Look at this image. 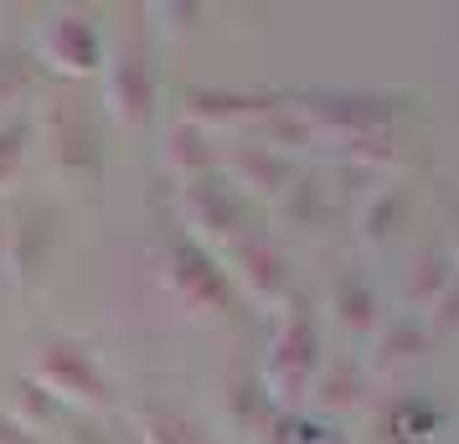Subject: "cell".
<instances>
[{"label": "cell", "instance_id": "1", "mask_svg": "<svg viewBox=\"0 0 459 444\" xmlns=\"http://www.w3.org/2000/svg\"><path fill=\"white\" fill-rule=\"evenodd\" d=\"M320 372V326H315V310L305 295H294V310H290V326L284 336L273 341V387L279 393H305Z\"/></svg>", "mask_w": 459, "mask_h": 444}, {"label": "cell", "instance_id": "2", "mask_svg": "<svg viewBox=\"0 0 459 444\" xmlns=\"http://www.w3.org/2000/svg\"><path fill=\"white\" fill-rule=\"evenodd\" d=\"M186 217L196 233H207L212 243H248V202L232 187L228 176H196L186 187Z\"/></svg>", "mask_w": 459, "mask_h": 444}, {"label": "cell", "instance_id": "3", "mask_svg": "<svg viewBox=\"0 0 459 444\" xmlns=\"http://www.w3.org/2000/svg\"><path fill=\"white\" fill-rule=\"evenodd\" d=\"M37 372H42L47 393L83 398V403H104V398H108V382L99 378V367L88 361V352L67 346V341H47L42 357H37Z\"/></svg>", "mask_w": 459, "mask_h": 444}, {"label": "cell", "instance_id": "4", "mask_svg": "<svg viewBox=\"0 0 459 444\" xmlns=\"http://www.w3.org/2000/svg\"><path fill=\"white\" fill-rule=\"evenodd\" d=\"M170 284L181 290V300L191 305H202V310H232V290L228 279L217 274V264H212L207 248H196V243H176V254H170Z\"/></svg>", "mask_w": 459, "mask_h": 444}, {"label": "cell", "instance_id": "5", "mask_svg": "<svg viewBox=\"0 0 459 444\" xmlns=\"http://www.w3.org/2000/svg\"><path fill=\"white\" fill-rule=\"evenodd\" d=\"M305 109L325 125H341L351 140L356 135H377V125L393 119V99H382V93H310Z\"/></svg>", "mask_w": 459, "mask_h": 444}, {"label": "cell", "instance_id": "6", "mask_svg": "<svg viewBox=\"0 0 459 444\" xmlns=\"http://www.w3.org/2000/svg\"><path fill=\"white\" fill-rule=\"evenodd\" d=\"M114 104L125 114L129 125H145L150 104H155V78H150L145 52H119L114 63Z\"/></svg>", "mask_w": 459, "mask_h": 444}, {"label": "cell", "instance_id": "7", "mask_svg": "<svg viewBox=\"0 0 459 444\" xmlns=\"http://www.w3.org/2000/svg\"><path fill=\"white\" fill-rule=\"evenodd\" d=\"M47 52H52V63L73 67V73H88V67H99V31L83 16H63L47 31Z\"/></svg>", "mask_w": 459, "mask_h": 444}, {"label": "cell", "instance_id": "8", "mask_svg": "<svg viewBox=\"0 0 459 444\" xmlns=\"http://www.w3.org/2000/svg\"><path fill=\"white\" fill-rule=\"evenodd\" d=\"M238 274H243V284H248L258 300H273V295H284V254L279 248H269V243H238Z\"/></svg>", "mask_w": 459, "mask_h": 444}, {"label": "cell", "instance_id": "9", "mask_svg": "<svg viewBox=\"0 0 459 444\" xmlns=\"http://www.w3.org/2000/svg\"><path fill=\"white\" fill-rule=\"evenodd\" d=\"M186 109L196 119H248V114H264L269 104L253 99V93H207V88H191Z\"/></svg>", "mask_w": 459, "mask_h": 444}, {"label": "cell", "instance_id": "10", "mask_svg": "<svg viewBox=\"0 0 459 444\" xmlns=\"http://www.w3.org/2000/svg\"><path fill=\"white\" fill-rule=\"evenodd\" d=\"M140 444H207V440L191 419L170 414V408H150V414H140Z\"/></svg>", "mask_w": 459, "mask_h": 444}, {"label": "cell", "instance_id": "11", "mask_svg": "<svg viewBox=\"0 0 459 444\" xmlns=\"http://www.w3.org/2000/svg\"><path fill=\"white\" fill-rule=\"evenodd\" d=\"M335 310H341V320H346L351 331H372L377 326V300L356 274H346L341 284H335Z\"/></svg>", "mask_w": 459, "mask_h": 444}, {"label": "cell", "instance_id": "12", "mask_svg": "<svg viewBox=\"0 0 459 444\" xmlns=\"http://www.w3.org/2000/svg\"><path fill=\"white\" fill-rule=\"evenodd\" d=\"M413 357H423V336H418V326H413V320L387 326L382 352H377V367H397V361H413Z\"/></svg>", "mask_w": 459, "mask_h": 444}, {"label": "cell", "instance_id": "13", "mask_svg": "<svg viewBox=\"0 0 459 444\" xmlns=\"http://www.w3.org/2000/svg\"><path fill=\"white\" fill-rule=\"evenodd\" d=\"M170 140H176V161H181V170H191V181H196V176H207L212 150H202V145H207V135H202V129H196V125H181Z\"/></svg>", "mask_w": 459, "mask_h": 444}, {"label": "cell", "instance_id": "14", "mask_svg": "<svg viewBox=\"0 0 459 444\" xmlns=\"http://www.w3.org/2000/svg\"><path fill=\"white\" fill-rule=\"evenodd\" d=\"M238 166L248 170H258V191H284L290 187V161H279V155H269V150H253V155H238Z\"/></svg>", "mask_w": 459, "mask_h": 444}, {"label": "cell", "instance_id": "15", "mask_svg": "<svg viewBox=\"0 0 459 444\" xmlns=\"http://www.w3.org/2000/svg\"><path fill=\"white\" fill-rule=\"evenodd\" d=\"M397 217H403V196L397 191H382V207L367 212V238H387L397 228Z\"/></svg>", "mask_w": 459, "mask_h": 444}, {"label": "cell", "instance_id": "16", "mask_svg": "<svg viewBox=\"0 0 459 444\" xmlns=\"http://www.w3.org/2000/svg\"><path fill=\"white\" fill-rule=\"evenodd\" d=\"M232 408H238V419L243 423H269V408H264V398H258V387H248V382L238 378L232 382Z\"/></svg>", "mask_w": 459, "mask_h": 444}, {"label": "cell", "instance_id": "17", "mask_svg": "<svg viewBox=\"0 0 459 444\" xmlns=\"http://www.w3.org/2000/svg\"><path fill=\"white\" fill-rule=\"evenodd\" d=\"M434 326L438 331H459V274L444 284V295L434 300Z\"/></svg>", "mask_w": 459, "mask_h": 444}, {"label": "cell", "instance_id": "18", "mask_svg": "<svg viewBox=\"0 0 459 444\" xmlns=\"http://www.w3.org/2000/svg\"><path fill=\"white\" fill-rule=\"evenodd\" d=\"M22 150H26V129H22V125L0 129V181L22 166Z\"/></svg>", "mask_w": 459, "mask_h": 444}, {"label": "cell", "instance_id": "19", "mask_svg": "<svg viewBox=\"0 0 459 444\" xmlns=\"http://www.w3.org/2000/svg\"><path fill=\"white\" fill-rule=\"evenodd\" d=\"M325 387H331V393H320V403H325V408H346V403L356 398V393H351V372H346V361H341V378H331Z\"/></svg>", "mask_w": 459, "mask_h": 444}, {"label": "cell", "instance_id": "20", "mask_svg": "<svg viewBox=\"0 0 459 444\" xmlns=\"http://www.w3.org/2000/svg\"><path fill=\"white\" fill-rule=\"evenodd\" d=\"M0 444H37L31 423H22L16 414H0Z\"/></svg>", "mask_w": 459, "mask_h": 444}, {"label": "cell", "instance_id": "21", "mask_svg": "<svg viewBox=\"0 0 459 444\" xmlns=\"http://www.w3.org/2000/svg\"><path fill=\"white\" fill-rule=\"evenodd\" d=\"M73 444H114V434H104L99 423H73Z\"/></svg>", "mask_w": 459, "mask_h": 444}, {"label": "cell", "instance_id": "22", "mask_svg": "<svg viewBox=\"0 0 459 444\" xmlns=\"http://www.w3.org/2000/svg\"><path fill=\"white\" fill-rule=\"evenodd\" d=\"M5 238H11V228H5V222H0V264H5Z\"/></svg>", "mask_w": 459, "mask_h": 444}, {"label": "cell", "instance_id": "23", "mask_svg": "<svg viewBox=\"0 0 459 444\" xmlns=\"http://www.w3.org/2000/svg\"><path fill=\"white\" fill-rule=\"evenodd\" d=\"M134 444H140V440H134Z\"/></svg>", "mask_w": 459, "mask_h": 444}]
</instances>
